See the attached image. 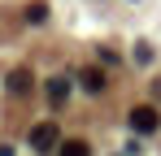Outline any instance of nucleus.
Wrapping results in <instances>:
<instances>
[{
    "mask_svg": "<svg viewBox=\"0 0 161 156\" xmlns=\"http://www.w3.org/2000/svg\"><path fill=\"white\" fill-rule=\"evenodd\" d=\"M22 18H26L31 26H44V22H48V4H44V0H31V4H26V13H22Z\"/></svg>",
    "mask_w": 161,
    "mask_h": 156,
    "instance_id": "nucleus-6",
    "label": "nucleus"
},
{
    "mask_svg": "<svg viewBox=\"0 0 161 156\" xmlns=\"http://www.w3.org/2000/svg\"><path fill=\"white\" fill-rule=\"evenodd\" d=\"M57 156H92V148H87L83 139H61V148H57Z\"/></svg>",
    "mask_w": 161,
    "mask_h": 156,
    "instance_id": "nucleus-7",
    "label": "nucleus"
},
{
    "mask_svg": "<svg viewBox=\"0 0 161 156\" xmlns=\"http://www.w3.org/2000/svg\"><path fill=\"white\" fill-rule=\"evenodd\" d=\"M31 87H35V74H31L26 65L9 70V78H4V91H9V96H31Z\"/></svg>",
    "mask_w": 161,
    "mask_h": 156,
    "instance_id": "nucleus-3",
    "label": "nucleus"
},
{
    "mask_svg": "<svg viewBox=\"0 0 161 156\" xmlns=\"http://www.w3.org/2000/svg\"><path fill=\"white\" fill-rule=\"evenodd\" d=\"M48 100H53L57 108L70 100V78H53V82H48Z\"/></svg>",
    "mask_w": 161,
    "mask_h": 156,
    "instance_id": "nucleus-5",
    "label": "nucleus"
},
{
    "mask_svg": "<svg viewBox=\"0 0 161 156\" xmlns=\"http://www.w3.org/2000/svg\"><path fill=\"white\" fill-rule=\"evenodd\" d=\"M131 130L135 134H157V126H161V117H157V108H148V104H139V108H131Z\"/></svg>",
    "mask_w": 161,
    "mask_h": 156,
    "instance_id": "nucleus-2",
    "label": "nucleus"
},
{
    "mask_svg": "<svg viewBox=\"0 0 161 156\" xmlns=\"http://www.w3.org/2000/svg\"><path fill=\"white\" fill-rule=\"evenodd\" d=\"M0 156H13V148H9V143H0Z\"/></svg>",
    "mask_w": 161,
    "mask_h": 156,
    "instance_id": "nucleus-9",
    "label": "nucleus"
},
{
    "mask_svg": "<svg viewBox=\"0 0 161 156\" xmlns=\"http://www.w3.org/2000/svg\"><path fill=\"white\" fill-rule=\"evenodd\" d=\"M135 61H139V65H148V61H153V48H148V44H144V39H139V44H135Z\"/></svg>",
    "mask_w": 161,
    "mask_h": 156,
    "instance_id": "nucleus-8",
    "label": "nucleus"
},
{
    "mask_svg": "<svg viewBox=\"0 0 161 156\" xmlns=\"http://www.w3.org/2000/svg\"><path fill=\"white\" fill-rule=\"evenodd\" d=\"M79 82H83V91H87V96H100V91H105V70L87 65V70L79 74Z\"/></svg>",
    "mask_w": 161,
    "mask_h": 156,
    "instance_id": "nucleus-4",
    "label": "nucleus"
},
{
    "mask_svg": "<svg viewBox=\"0 0 161 156\" xmlns=\"http://www.w3.org/2000/svg\"><path fill=\"white\" fill-rule=\"evenodd\" d=\"M61 148V126L57 122H39V126H31V152H39V156H48Z\"/></svg>",
    "mask_w": 161,
    "mask_h": 156,
    "instance_id": "nucleus-1",
    "label": "nucleus"
}]
</instances>
